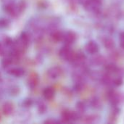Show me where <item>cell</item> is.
Masks as SVG:
<instances>
[{"mask_svg":"<svg viewBox=\"0 0 124 124\" xmlns=\"http://www.w3.org/2000/svg\"><path fill=\"white\" fill-rule=\"evenodd\" d=\"M101 4V0H85L84 7L89 11H94L96 12L99 9Z\"/></svg>","mask_w":124,"mask_h":124,"instance_id":"6da1fadb","label":"cell"},{"mask_svg":"<svg viewBox=\"0 0 124 124\" xmlns=\"http://www.w3.org/2000/svg\"><path fill=\"white\" fill-rule=\"evenodd\" d=\"M73 54H74V52L71 51L69 45L66 44L65 46H62L60 52H59V55L62 58V59H65L68 61H70V60L72 59L73 56Z\"/></svg>","mask_w":124,"mask_h":124,"instance_id":"7a4b0ae2","label":"cell"},{"mask_svg":"<svg viewBox=\"0 0 124 124\" xmlns=\"http://www.w3.org/2000/svg\"><path fill=\"white\" fill-rule=\"evenodd\" d=\"M61 117L64 122H70L77 120L78 118V114L75 112L65 110L62 112Z\"/></svg>","mask_w":124,"mask_h":124,"instance_id":"3957f363","label":"cell"},{"mask_svg":"<svg viewBox=\"0 0 124 124\" xmlns=\"http://www.w3.org/2000/svg\"><path fill=\"white\" fill-rule=\"evenodd\" d=\"M39 82V75L35 72L31 73L27 79V83H28V86L31 89H33L38 85Z\"/></svg>","mask_w":124,"mask_h":124,"instance_id":"277c9868","label":"cell"},{"mask_svg":"<svg viewBox=\"0 0 124 124\" xmlns=\"http://www.w3.org/2000/svg\"><path fill=\"white\" fill-rule=\"evenodd\" d=\"M62 73V70L60 67L54 66V67L50 68L48 70L47 75L50 78L55 79V78H57L58 77H60L61 76Z\"/></svg>","mask_w":124,"mask_h":124,"instance_id":"5b68a950","label":"cell"},{"mask_svg":"<svg viewBox=\"0 0 124 124\" xmlns=\"http://www.w3.org/2000/svg\"><path fill=\"white\" fill-rule=\"evenodd\" d=\"M15 110V107L13 103L10 102H6L4 103V105H2V113L4 115L9 116H11Z\"/></svg>","mask_w":124,"mask_h":124,"instance_id":"8992f818","label":"cell"},{"mask_svg":"<svg viewBox=\"0 0 124 124\" xmlns=\"http://www.w3.org/2000/svg\"><path fill=\"white\" fill-rule=\"evenodd\" d=\"M86 50L89 54H95L99 50V46L94 41H91L86 45Z\"/></svg>","mask_w":124,"mask_h":124,"instance_id":"52a82bcc","label":"cell"},{"mask_svg":"<svg viewBox=\"0 0 124 124\" xmlns=\"http://www.w3.org/2000/svg\"><path fill=\"white\" fill-rule=\"evenodd\" d=\"M76 36L75 33H73V31H68V33L64 34L63 40L65 41L66 44L70 45L74 43V41H76Z\"/></svg>","mask_w":124,"mask_h":124,"instance_id":"ba28073f","label":"cell"},{"mask_svg":"<svg viewBox=\"0 0 124 124\" xmlns=\"http://www.w3.org/2000/svg\"><path fill=\"white\" fill-rule=\"evenodd\" d=\"M54 94H55V92L52 87H46V89H44V90L43 92L44 97L47 100H52L54 97Z\"/></svg>","mask_w":124,"mask_h":124,"instance_id":"9c48e42d","label":"cell"},{"mask_svg":"<svg viewBox=\"0 0 124 124\" xmlns=\"http://www.w3.org/2000/svg\"><path fill=\"white\" fill-rule=\"evenodd\" d=\"M92 62L95 65H102L106 62V59L102 55H96L92 59Z\"/></svg>","mask_w":124,"mask_h":124,"instance_id":"30bf717a","label":"cell"},{"mask_svg":"<svg viewBox=\"0 0 124 124\" xmlns=\"http://www.w3.org/2000/svg\"><path fill=\"white\" fill-rule=\"evenodd\" d=\"M9 73L15 77H21L24 75V70L21 68H13L9 70Z\"/></svg>","mask_w":124,"mask_h":124,"instance_id":"8fae6325","label":"cell"},{"mask_svg":"<svg viewBox=\"0 0 124 124\" xmlns=\"http://www.w3.org/2000/svg\"><path fill=\"white\" fill-rule=\"evenodd\" d=\"M51 37L54 41H60L63 40L64 34L61 31L55 30L51 33Z\"/></svg>","mask_w":124,"mask_h":124,"instance_id":"7c38bea8","label":"cell"},{"mask_svg":"<svg viewBox=\"0 0 124 124\" xmlns=\"http://www.w3.org/2000/svg\"><path fill=\"white\" fill-rule=\"evenodd\" d=\"M104 45L105 47L108 49V50H112L115 48V41L110 39V38H107L105 39V40L104 41Z\"/></svg>","mask_w":124,"mask_h":124,"instance_id":"4fadbf2b","label":"cell"},{"mask_svg":"<svg viewBox=\"0 0 124 124\" xmlns=\"http://www.w3.org/2000/svg\"><path fill=\"white\" fill-rule=\"evenodd\" d=\"M20 41L23 44L25 45V46H27L30 42V36L28 33L26 32H24L21 34L20 36Z\"/></svg>","mask_w":124,"mask_h":124,"instance_id":"5bb4252c","label":"cell"},{"mask_svg":"<svg viewBox=\"0 0 124 124\" xmlns=\"http://www.w3.org/2000/svg\"><path fill=\"white\" fill-rule=\"evenodd\" d=\"M109 99L113 105H117L118 103H119V100H120L119 95H118V94H117L114 92H110L109 94Z\"/></svg>","mask_w":124,"mask_h":124,"instance_id":"9a60e30c","label":"cell"},{"mask_svg":"<svg viewBox=\"0 0 124 124\" xmlns=\"http://www.w3.org/2000/svg\"><path fill=\"white\" fill-rule=\"evenodd\" d=\"M12 62H13V60L12 58L6 57V58L3 59L1 61V66L3 67V68H7L12 65Z\"/></svg>","mask_w":124,"mask_h":124,"instance_id":"2e32d148","label":"cell"},{"mask_svg":"<svg viewBox=\"0 0 124 124\" xmlns=\"http://www.w3.org/2000/svg\"><path fill=\"white\" fill-rule=\"evenodd\" d=\"M47 108H46V105H45L44 102H40L39 104H38V111L39 112V113H44L46 110Z\"/></svg>","mask_w":124,"mask_h":124,"instance_id":"e0dca14e","label":"cell"},{"mask_svg":"<svg viewBox=\"0 0 124 124\" xmlns=\"http://www.w3.org/2000/svg\"><path fill=\"white\" fill-rule=\"evenodd\" d=\"M76 108H77L78 112L79 113H81L84 112V110H85V105L82 102H78L76 104Z\"/></svg>","mask_w":124,"mask_h":124,"instance_id":"ac0fdd59","label":"cell"},{"mask_svg":"<svg viewBox=\"0 0 124 124\" xmlns=\"http://www.w3.org/2000/svg\"><path fill=\"white\" fill-rule=\"evenodd\" d=\"M94 118H95V116H85L83 118V122L84 123H87V124L92 123L95 120Z\"/></svg>","mask_w":124,"mask_h":124,"instance_id":"d6986e66","label":"cell"},{"mask_svg":"<svg viewBox=\"0 0 124 124\" xmlns=\"http://www.w3.org/2000/svg\"><path fill=\"white\" fill-rule=\"evenodd\" d=\"M92 106L94 108H100V101L97 99V98H94V100H92Z\"/></svg>","mask_w":124,"mask_h":124,"instance_id":"ffe728a7","label":"cell"},{"mask_svg":"<svg viewBox=\"0 0 124 124\" xmlns=\"http://www.w3.org/2000/svg\"><path fill=\"white\" fill-rule=\"evenodd\" d=\"M120 43H121V46L124 49V32L121 33L120 34Z\"/></svg>","mask_w":124,"mask_h":124,"instance_id":"44dd1931","label":"cell"},{"mask_svg":"<svg viewBox=\"0 0 124 124\" xmlns=\"http://www.w3.org/2000/svg\"><path fill=\"white\" fill-rule=\"evenodd\" d=\"M23 105H24V106L26 107V108L30 107V106L32 105V100H31V99H27V100H25L24 101Z\"/></svg>","mask_w":124,"mask_h":124,"instance_id":"7402d4cb","label":"cell"},{"mask_svg":"<svg viewBox=\"0 0 124 124\" xmlns=\"http://www.w3.org/2000/svg\"><path fill=\"white\" fill-rule=\"evenodd\" d=\"M4 43H5V44L7 45V46H11V45L12 44V41L9 38L7 37V38L4 39Z\"/></svg>","mask_w":124,"mask_h":124,"instance_id":"603a6c76","label":"cell"},{"mask_svg":"<svg viewBox=\"0 0 124 124\" xmlns=\"http://www.w3.org/2000/svg\"><path fill=\"white\" fill-rule=\"evenodd\" d=\"M7 21L4 19H1L0 20V27H6L7 25Z\"/></svg>","mask_w":124,"mask_h":124,"instance_id":"cb8c5ba5","label":"cell"},{"mask_svg":"<svg viewBox=\"0 0 124 124\" xmlns=\"http://www.w3.org/2000/svg\"><path fill=\"white\" fill-rule=\"evenodd\" d=\"M44 123H46V124H49V123H55V121H53V120H47V121H44Z\"/></svg>","mask_w":124,"mask_h":124,"instance_id":"d4e9b609","label":"cell"},{"mask_svg":"<svg viewBox=\"0 0 124 124\" xmlns=\"http://www.w3.org/2000/svg\"><path fill=\"white\" fill-rule=\"evenodd\" d=\"M1 50V44H0V51Z\"/></svg>","mask_w":124,"mask_h":124,"instance_id":"484cf974","label":"cell"},{"mask_svg":"<svg viewBox=\"0 0 124 124\" xmlns=\"http://www.w3.org/2000/svg\"><path fill=\"white\" fill-rule=\"evenodd\" d=\"M1 119V114H0V120Z\"/></svg>","mask_w":124,"mask_h":124,"instance_id":"4316f807","label":"cell"},{"mask_svg":"<svg viewBox=\"0 0 124 124\" xmlns=\"http://www.w3.org/2000/svg\"><path fill=\"white\" fill-rule=\"evenodd\" d=\"M0 78H1V73H0Z\"/></svg>","mask_w":124,"mask_h":124,"instance_id":"83f0119b","label":"cell"}]
</instances>
